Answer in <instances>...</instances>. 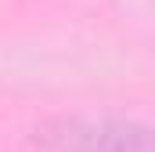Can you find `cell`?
<instances>
[{"instance_id":"cell-1","label":"cell","mask_w":155,"mask_h":152,"mask_svg":"<svg viewBox=\"0 0 155 152\" xmlns=\"http://www.w3.org/2000/svg\"><path fill=\"white\" fill-rule=\"evenodd\" d=\"M54 145L61 152H155V130L134 123H69L61 134H54Z\"/></svg>"}]
</instances>
